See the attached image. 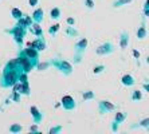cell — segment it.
Segmentation results:
<instances>
[{
  "label": "cell",
  "mask_w": 149,
  "mask_h": 134,
  "mask_svg": "<svg viewBox=\"0 0 149 134\" xmlns=\"http://www.w3.org/2000/svg\"><path fill=\"white\" fill-rule=\"evenodd\" d=\"M142 14H144V17L149 16V0H145L144 3V7H142Z\"/></svg>",
  "instance_id": "1f68e13d"
},
{
  "label": "cell",
  "mask_w": 149,
  "mask_h": 134,
  "mask_svg": "<svg viewBox=\"0 0 149 134\" xmlns=\"http://www.w3.org/2000/svg\"><path fill=\"white\" fill-rule=\"evenodd\" d=\"M116 109H117V106L113 102H110V101H108V99L98 101V113L101 115H105V114L110 113V111L116 110Z\"/></svg>",
  "instance_id": "52a82bcc"
},
{
  "label": "cell",
  "mask_w": 149,
  "mask_h": 134,
  "mask_svg": "<svg viewBox=\"0 0 149 134\" xmlns=\"http://www.w3.org/2000/svg\"><path fill=\"white\" fill-rule=\"evenodd\" d=\"M61 105H62L65 111H73L77 109V102L71 95H63L62 101H61Z\"/></svg>",
  "instance_id": "ba28073f"
},
{
  "label": "cell",
  "mask_w": 149,
  "mask_h": 134,
  "mask_svg": "<svg viewBox=\"0 0 149 134\" xmlns=\"http://www.w3.org/2000/svg\"><path fill=\"white\" fill-rule=\"evenodd\" d=\"M62 16V10L59 7H52L50 10V17H51L52 20H59Z\"/></svg>",
  "instance_id": "ac0fdd59"
},
{
  "label": "cell",
  "mask_w": 149,
  "mask_h": 134,
  "mask_svg": "<svg viewBox=\"0 0 149 134\" xmlns=\"http://www.w3.org/2000/svg\"><path fill=\"white\" fill-rule=\"evenodd\" d=\"M82 58H83V55H79V54H74V56H73V65H79L81 62H82Z\"/></svg>",
  "instance_id": "d6a6232c"
},
{
  "label": "cell",
  "mask_w": 149,
  "mask_h": 134,
  "mask_svg": "<svg viewBox=\"0 0 149 134\" xmlns=\"http://www.w3.org/2000/svg\"><path fill=\"white\" fill-rule=\"evenodd\" d=\"M87 44H89V40H87L86 38H81L79 40L75 42V44H74V54L83 55L87 48Z\"/></svg>",
  "instance_id": "30bf717a"
},
{
  "label": "cell",
  "mask_w": 149,
  "mask_h": 134,
  "mask_svg": "<svg viewBox=\"0 0 149 134\" xmlns=\"http://www.w3.org/2000/svg\"><path fill=\"white\" fill-rule=\"evenodd\" d=\"M83 3H85V7H86L87 10H94V7H95L93 0H85Z\"/></svg>",
  "instance_id": "e575fe53"
},
{
  "label": "cell",
  "mask_w": 149,
  "mask_h": 134,
  "mask_svg": "<svg viewBox=\"0 0 149 134\" xmlns=\"http://www.w3.org/2000/svg\"><path fill=\"white\" fill-rule=\"evenodd\" d=\"M39 1H40V0H28V6L31 8H35L36 6H39Z\"/></svg>",
  "instance_id": "8d00e7d4"
},
{
  "label": "cell",
  "mask_w": 149,
  "mask_h": 134,
  "mask_svg": "<svg viewBox=\"0 0 149 134\" xmlns=\"http://www.w3.org/2000/svg\"><path fill=\"white\" fill-rule=\"evenodd\" d=\"M20 51L24 54V55H27L28 58L34 59V60H36V62H39L40 59H39V54L40 52L38 51V50H35L34 47H31V46H26V47L20 48Z\"/></svg>",
  "instance_id": "8fae6325"
},
{
  "label": "cell",
  "mask_w": 149,
  "mask_h": 134,
  "mask_svg": "<svg viewBox=\"0 0 149 134\" xmlns=\"http://www.w3.org/2000/svg\"><path fill=\"white\" fill-rule=\"evenodd\" d=\"M66 23L69 24V26H75V17L69 16V17L66 19Z\"/></svg>",
  "instance_id": "f35d334b"
},
{
  "label": "cell",
  "mask_w": 149,
  "mask_h": 134,
  "mask_svg": "<svg viewBox=\"0 0 149 134\" xmlns=\"http://www.w3.org/2000/svg\"><path fill=\"white\" fill-rule=\"evenodd\" d=\"M27 46H31L35 50H38L39 52H42L46 50V40H45V38H35L34 40L30 42Z\"/></svg>",
  "instance_id": "7c38bea8"
},
{
  "label": "cell",
  "mask_w": 149,
  "mask_h": 134,
  "mask_svg": "<svg viewBox=\"0 0 149 134\" xmlns=\"http://www.w3.org/2000/svg\"><path fill=\"white\" fill-rule=\"evenodd\" d=\"M139 127H144L146 131H148V127H149V118L145 117L144 119H141L137 125H132L130 126V129H139Z\"/></svg>",
  "instance_id": "ffe728a7"
},
{
  "label": "cell",
  "mask_w": 149,
  "mask_h": 134,
  "mask_svg": "<svg viewBox=\"0 0 149 134\" xmlns=\"http://www.w3.org/2000/svg\"><path fill=\"white\" fill-rule=\"evenodd\" d=\"M10 99H12L15 103H20L22 102V94L17 93V91H11Z\"/></svg>",
  "instance_id": "f1b7e54d"
},
{
  "label": "cell",
  "mask_w": 149,
  "mask_h": 134,
  "mask_svg": "<svg viewBox=\"0 0 149 134\" xmlns=\"http://www.w3.org/2000/svg\"><path fill=\"white\" fill-rule=\"evenodd\" d=\"M24 20L27 22V24H28V27H30V26H31L32 23H34V20H32V17H31V15H27L26 14L24 15Z\"/></svg>",
  "instance_id": "74e56055"
},
{
  "label": "cell",
  "mask_w": 149,
  "mask_h": 134,
  "mask_svg": "<svg viewBox=\"0 0 149 134\" xmlns=\"http://www.w3.org/2000/svg\"><path fill=\"white\" fill-rule=\"evenodd\" d=\"M132 55L136 58V62H137V65H140L139 59H140V56H141V54H140L139 50H136V48H133V50H132Z\"/></svg>",
  "instance_id": "d590c367"
},
{
  "label": "cell",
  "mask_w": 149,
  "mask_h": 134,
  "mask_svg": "<svg viewBox=\"0 0 149 134\" xmlns=\"http://www.w3.org/2000/svg\"><path fill=\"white\" fill-rule=\"evenodd\" d=\"M23 15H24V14L22 12V10H19V8H16V7H14L12 10H11V17H12L15 22H16L17 19H20Z\"/></svg>",
  "instance_id": "4316f807"
},
{
  "label": "cell",
  "mask_w": 149,
  "mask_h": 134,
  "mask_svg": "<svg viewBox=\"0 0 149 134\" xmlns=\"http://www.w3.org/2000/svg\"><path fill=\"white\" fill-rule=\"evenodd\" d=\"M27 31H28L27 28L20 27V26H17L16 23H15V26H12V27L4 30V32L11 35L12 40L16 43L17 50H20V48L24 47V38H26V35H27Z\"/></svg>",
  "instance_id": "7a4b0ae2"
},
{
  "label": "cell",
  "mask_w": 149,
  "mask_h": 134,
  "mask_svg": "<svg viewBox=\"0 0 149 134\" xmlns=\"http://www.w3.org/2000/svg\"><path fill=\"white\" fill-rule=\"evenodd\" d=\"M28 131H30V133H40V130H39V125L38 124H32L31 126H30V129H28Z\"/></svg>",
  "instance_id": "836d02e7"
},
{
  "label": "cell",
  "mask_w": 149,
  "mask_h": 134,
  "mask_svg": "<svg viewBox=\"0 0 149 134\" xmlns=\"http://www.w3.org/2000/svg\"><path fill=\"white\" fill-rule=\"evenodd\" d=\"M59 30H61V24L59 23H54V24H51L49 27V30H47V32H49V35L50 36H56V34L59 32Z\"/></svg>",
  "instance_id": "44dd1931"
},
{
  "label": "cell",
  "mask_w": 149,
  "mask_h": 134,
  "mask_svg": "<svg viewBox=\"0 0 149 134\" xmlns=\"http://www.w3.org/2000/svg\"><path fill=\"white\" fill-rule=\"evenodd\" d=\"M31 17H32V20H34L35 23H42V22L45 20V11H43V8L35 7Z\"/></svg>",
  "instance_id": "9a60e30c"
},
{
  "label": "cell",
  "mask_w": 149,
  "mask_h": 134,
  "mask_svg": "<svg viewBox=\"0 0 149 134\" xmlns=\"http://www.w3.org/2000/svg\"><path fill=\"white\" fill-rule=\"evenodd\" d=\"M8 131H10L11 134L22 133V131H23V126L19 124H12V125H10V127H8Z\"/></svg>",
  "instance_id": "d4e9b609"
},
{
  "label": "cell",
  "mask_w": 149,
  "mask_h": 134,
  "mask_svg": "<svg viewBox=\"0 0 149 134\" xmlns=\"http://www.w3.org/2000/svg\"><path fill=\"white\" fill-rule=\"evenodd\" d=\"M81 97H82V101H83V102H87V101L95 99V94H94V91H91V90L82 91V93H81Z\"/></svg>",
  "instance_id": "d6986e66"
},
{
  "label": "cell",
  "mask_w": 149,
  "mask_h": 134,
  "mask_svg": "<svg viewBox=\"0 0 149 134\" xmlns=\"http://www.w3.org/2000/svg\"><path fill=\"white\" fill-rule=\"evenodd\" d=\"M49 67H51V63L50 62H40V60L38 62V65L35 66V69L38 70V71H45V70H47Z\"/></svg>",
  "instance_id": "83f0119b"
},
{
  "label": "cell",
  "mask_w": 149,
  "mask_h": 134,
  "mask_svg": "<svg viewBox=\"0 0 149 134\" xmlns=\"http://www.w3.org/2000/svg\"><path fill=\"white\" fill-rule=\"evenodd\" d=\"M106 70V66L105 65H97L93 67V74H95V75H98V74H102V72Z\"/></svg>",
  "instance_id": "f546056e"
},
{
  "label": "cell",
  "mask_w": 149,
  "mask_h": 134,
  "mask_svg": "<svg viewBox=\"0 0 149 134\" xmlns=\"http://www.w3.org/2000/svg\"><path fill=\"white\" fill-rule=\"evenodd\" d=\"M66 35H69V38H77L78 35H79V32H78V30H77L74 26H69V27L66 28Z\"/></svg>",
  "instance_id": "484cf974"
},
{
  "label": "cell",
  "mask_w": 149,
  "mask_h": 134,
  "mask_svg": "<svg viewBox=\"0 0 149 134\" xmlns=\"http://www.w3.org/2000/svg\"><path fill=\"white\" fill-rule=\"evenodd\" d=\"M22 72V67L19 65L17 58L10 59L4 66L1 76H0V87L1 89H11L19 79V74Z\"/></svg>",
  "instance_id": "6da1fadb"
},
{
  "label": "cell",
  "mask_w": 149,
  "mask_h": 134,
  "mask_svg": "<svg viewBox=\"0 0 149 134\" xmlns=\"http://www.w3.org/2000/svg\"><path fill=\"white\" fill-rule=\"evenodd\" d=\"M129 42H130V35H129L128 31H122L121 35H120V48L122 51H125L126 48L129 47Z\"/></svg>",
  "instance_id": "4fadbf2b"
},
{
  "label": "cell",
  "mask_w": 149,
  "mask_h": 134,
  "mask_svg": "<svg viewBox=\"0 0 149 134\" xmlns=\"http://www.w3.org/2000/svg\"><path fill=\"white\" fill-rule=\"evenodd\" d=\"M30 113H31V117H32V122L40 125L42 121H43V118H45L43 117V113L40 111V109H39L38 106L32 105V106H30Z\"/></svg>",
  "instance_id": "9c48e42d"
},
{
  "label": "cell",
  "mask_w": 149,
  "mask_h": 134,
  "mask_svg": "<svg viewBox=\"0 0 149 134\" xmlns=\"http://www.w3.org/2000/svg\"><path fill=\"white\" fill-rule=\"evenodd\" d=\"M50 63H51L52 67H55V69L58 70L62 75H65V76L71 75V74H73V71H74L73 63L69 62V60H66V59L52 58L51 60H50Z\"/></svg>",
  "instance_id": "3957f363"
},
{
  "label": "cell",
  "mask_w": 149,
  "mask_h": 134,
  "mask_svg": "<svg viewBox=\"0 0 149 134\" xmlns=\"http://www.w3.org/2000/svg\"><path fill=\"white\" fill-rule=\"evenodd\" d=\"M142 89H144V91H145V93H148V91H149V83L148 82L142 83Z\"/></svg>",
  "instance_id": "ab89813d"
},
{
  "label": "cell",
  "mask_w": 149,
  "mask_h": 134,
  "mask_svg": "<svg viewBox=\"0 0 149 134\" xmlns=\"http://www.w3.org/2000/svg\"><path fill=\"white\" fill-rule=\"evenodd\" d=\"M126 118H128V113L126 111H117L113 121H111V126H110L111 131H114V133L118 131V127L126 121Z\"/></svg>",
  "instance_id": "8992f818"
},
{
  "label": "cell",
  "mask_w": 149,
  "mask_h": 134,
  "mask_svg": "<svg viewBox=\"0 0 149 134\" xmlns=\"http://www.w3.org/2000/svg\"><path fill=\"white\" fill-rule=\"evenodd\" d=\"M142 99V91L141 90H133L130 93V101L132 102H140Z\"/></svg>",
  "instance_id": "603a6c76"
},
{
  "label": "cell",
  "mask_w": 149,
  "mask_h": 134,
  "mask_svg": "<svg viewBox=\"0 0 149 134\" xmlns=\"http://www.w3.org/2000/svg\"><path fill=\"white\" fill-rule=\"evenodd\" d=\"M120 82H121V85H124L126 87H132L136 85V78L132 74H124L121 76V79H120Z\"/></svg>",
  "instance_id": "2e32d148"
},
{
  "label": "cell",
  "mask_w": 149,
  "mask_h": 134,
  "mask_svg": "<svg viewBox=\"0 0 149 134\" xmlns=\"http://www.w3.org/2000/svg\"><path fill=\"white\" fill-rule=\"evenodd\" d=\"M22 86H20V94L22 95H26V97H30L31 94V89H30V83L27 82H20Z\"/></svg>",
  "instance_id": "7402d4cb"
},
{
  "label": "cell",
  "mask_w": 149,
  "mask_h": 134,
  "mask_svg": "<svg viewBox=\"0 0 149 134\" xmlns=\"http://www.w3.org/2000/svg\"><path fill=\"white\" fill-rule=\"evenodd\" d=\"M132 1H133V0H114V1H113V6H111V7L116 8V10H118V8L125 7V6L130 4Z\"/></svg>",
  "instance_id": "cb8c5ba5"
},
{
  "label": "cell",
  "mask_w": 149,
  "mask_h": 134,
  "mask_svg": "<svg viewBox=\"0 0 149 134\" xmlns=\"http://www.w3.org/2000/svg\"><path fill=\"white\" fill-rule=\"evenodd\" d=\"M136 36H137V39L139 40H144V39H146V36H148V30H146V24L142 22L141 24H140V27L137 28V31H136Z\"/></svg>",
  "instance_id": "e0dca14e"
},
{
  "label": "cell",
  "mask_w": 149,
  "mask_h": 134,
  "mask_svg": "<svg viewBox=\"0 0 149 134\" xmlns=\"http://www.w3.org/2000/svg\"><path fill=\"white\" fill-rule=\"evenodd\" d=\"M114 51H116V47L111 42H105V43L100 44L97 48H95V54L100 56L110 55V54H113Z\"/></svg>",
  "instance_id": "5b68a950"
},
{
  "label": "cell",
  "mask_w": 149,
  "mask_h": 134,
  "mask_svg": "<svg viewBox=\"0 0 149 134\" xmlns=\"http://www.w3.org/2000/svg\"><path fill=\"white\" fill-rule=\"evenodd\" d=\"M16 58H17V60H19V65H20V67H22V71L27 72V74H30V72L35 69V66L38 65L36 60L28 58V56L24 55L20 50H17V56Z\"/></svg>",
  "instance_id": "277c9868"
},
{
  "label": "cell",
  "mask_w": 149,
  "mask_h": 134,
  "mask_svg": "<svg viewBox=\"0 0 149 134\" xmlns=\"http://www.w3.org/2000/svg\"><path fill=\"white\" fill-rule=\"evenodd\" d=\"M63 130V126H61V125H55V126H51L49 130V134H59L62 133Z\"/></svg>",
  "instance_id": "4dcf8cb0"
},
{
  "label": "cell",
  "mask_w": 149,
  "mask_h": 134,
  "mask_svg": "<svg viewBox=\"0 0 149 134\" xmlns=\"http://www.w3.org/2000/svg\"><path fill=\"white\" fill-rule=\"evenodd\" d=\"M28 30L31 31L32 35H35L36 38H45V32H43V28H42L40 23H32L30 27H28Z\"/></svg>",
  "instance_id": "5bb4252c"
}]
</instances>
